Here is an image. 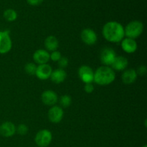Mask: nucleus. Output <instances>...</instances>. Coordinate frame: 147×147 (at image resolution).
I'll list each match as a JSON object with an SVG mask.
<instances>
[{
	"label": "nucleus",
	"mask_w": 147,
	"mask_h": 147,
	"mask_svg": "<svg viewBox=\"0 0 147 147\" xmlns=\"http://www.w3.org/2000/svg\"><path fill=\"white\" fill-rule=\"evenodd\" d=\"M33 60L38 65L47 64L50 60V53L42 49L37 50L33 54Z\"/></svg>",
	"instance_id": "11"
},
{
	"label": "nucleus",
	"mask_w": 147,
	"mask_h": 147,
	"mask_svg": "<svg viewBox=\"0 0 147 147\" xmlns=\"http://www.w3.org/2000/svg\"><path fill=\"white\" fill-rule=\"evenodd\" d=\"M64 115L63 109L57 106H53L48 111V119L55 123H59L62 121Z\"/></svg>",
	"instance_id": "8"
},
{
	"label": "nucleus",
	"mask_w": 147,
	"mask_h": 147,
	"mask_svg": "<svg viewBox=\"0 0 147 147\" xmlns=\"http://www.w3.org/2000/svg\"><path fill=\"white\" fill-rule=\"evenodd\" d=\"M103 35L107 41L111 42H119L124 38V28L117 22H109L103 26Z\"/></svg>",
	"instance_id": "1"
},
{
	"label": "nucleus",
	"mask_w": 147,
	"mask_h": 147,
	"mask_svg": "<svg viewBox=\"0 0 147 147\" xmlns=\"http://www.w3.org/2000/svg\"><path fill=\"white\" fill-rule=\"evenodd\" d=\"M78 76L83 83H92L94 79V72L89 66L82 65L78 70Z\"/></svg>",
	"instance_id": "7"
},
{
	"label": "nucleus",
	"mask_w": 147,
	"mask_h": 147,
	"mask_svg": "<svg viewBox=\"0 0 147 147\" xmlns=\"http://www.w3.org/2000/svg\"><path fill=\"white\" fill-rule=\"evenodd\" d=\"M27 3L32 6H37L41 4L43 0H27Z\"/></svg>",
	"instance_id": "27"
},
{
	"label": "nucleus",
	"mask_w": 147,
	"mask_h": 147,
	"mask_svg": "<svg viewBox=\"0 0 147 147\" xmlns=\"http://www.w3.org/2000/svg\"><path fill=\"white\" fill-rule=\"evenodd\" d=\"M24 70L26 73L30 76H34L36 73V70H37V66L32 63H29L25 65L24 66Z\"/></svg>",
	"instance_id": "21"
},
{
	"label": "nucleus",
	"mask_w": 147,
	"mask_h": 147,
	"mask_svg": "<svg viewBox=\"0 0 147 147\" xmlns=\"http://www.w3.org/2000/svg\"><path fill=\"white\" fill-rule=\"evenodd\" d=\"M61 57V53H60V52L57 51V50L52 52L51 54L50 55V59H51V60L54 62L58 61Z\"/></svg>",
	"instance_id": "24"
},
{
	"label": "nucleus",
	"mask_w": 147,
	"mask_h": 147,
	"mask_svg": "<svg viewBox=\"0 0 147 147\" xmlns=\"http://www.w3.org/2000/svg\"><path fill=\"white\" fill-rule=\"evenodd\" d=\"M59 102H60V104L61 105L62 107L67 108L71 104L72 99L70 96H68V95H64V96H61Z\"/></svg>",
	"instance_id": "20"
},
{
	"label": "nucleus",
	"mask_w": 147,
	"mask_h": 147,
	"mask_svg": "<svg viewBox=\"0 0 147 147\" xmlns=\"http://www.w3.org/2000/svg\"><path fill=\"white\" fill-rule=\"evenodd\" d=\"M147 70H146V67L144 65H142L140 67H139V68L137 69L136 70V73L137 75H139V76H144L145 74L146 73Z\"/></svg>",
	"instance_id": "26"
},
{
	"label": "nucleus",
	"mask_w": 147,
	"mask_h": 147,
	"mask_svg": "<svg viewBox=\"0 0 147 147\" xmlns=\"http://www.w3.org/2000/svg\"><path fill=\"white\" fill-rule=\"evenodd\" d=\"M53 72L51 66L48 64H42L39 65L37 67L35 76L40 80H47L50 78L51 73Z\"/></svg>",
	"instance_id": "10"
},
{
	"label": "nucleus",
	"mask_w": 147,
	"mask_h": 147,
	"mask_svg": "<svg viewBox=\"0 0 147 147\" xmlns=\"http://www.w3.org/2000/svg\"><path fill=\"white\" fill-rule=\"evenodd\" d=\"M84 90L87 93H91L94 90V86L92 83H86L84 86Z\"/></svg>",
	"instance_id": "25"
},
{
	"label": "nucleus",
	"mask_w": 147,
	"mask_h": 147,
	"mask_svg": "<svg viewBox=\"0 0 147 147\" xmlns=\"http://www.w3.org/2000/svg\"><path fill=\"white\" fill-rule=\"evenodd\" d=\"M53 139L52 133L47 129H42L37 132L34 141L39 147H47L50 144Z\"/></svg>",
	"instance_id": "4"
},
{
	"label": "nucleus",
	"mask_w": 147,
	"mask_h": 147,
	"mask_svg": "<svg viewBox=\"0 0 147 147\" xmlns=\"http://www.w3.org/2000/svg\"><path fill=\"white\" fill-rule=\"evenodd\" d=\"M144 30V24L142 22L132 21L126 26L124 29V34L128 38L134 39L138 37L142 34Z\"/></svg>",
	"instance_id": "3"
},
{
	"label": "nucleus",
	"mask_w": 147,
	"mask_h": 147,
	"mask_svg": "<svg viewBox=\"0 0 147 147\" xmlns=\"http://www.w3.org/2000/svg\"><path fill=\"white\" fill-rule=\"evenodd\" d=\"M16 131L20 135H25L28 132V127L25 124H20L16 129Z\"/></svg>",
	"instance_id": "22"
},
{
	"label": "nucleus",
	"mask_w": 147,
	"mask_h": 147,
	"mask_svg": "<svg viewBox=\"0 0 147 147\" xmlns=\"http://www.w3.org/2000/svg\"><path fill=\"white\" fill-rule=\"evenodd\" d=\"M129 62L126 57L123 56H119L115 58L114 61L113 62L111 66V68L113 70H118V71H121V70H126V67H128Z\"/></svg>",
	"instance_id": "15"
},
{
	"label": "nucleus",
	"mask_w": 147,
	"mask_h": 147,
	"mask_svg": "<svg viewBox=\"0 0 147 147\" xmlns=\"http://www.w3.org/2000/svg\"><path fill=\"white\" fill-rule=\"evenodd\" d=\"M100 61L105 66L111 65L116 57L114 50L111 47H104L100 52Z\"/></svg>",
	"instance_id": "6"
},
{
	"label": "nucleus",
	"mask_w": 147,
	"mask_h": 147,
	"mask_svg": "<svg viewBox=\"0 0 147 147\" xmlns=\"http://www.w3.org/2000/svg\"><path fill=\"white\" fill-rule=\"evenodd\" d=\"M42 101L47 106H54L58 100L57 94L53 90H47L43 92L41 96Z\"/></svg>",
	"instance_id": "12"
},
{
	"label": "nucleus",
	"mask_w": 147,
	"mask_h": 147,
	"mask_svg": "<svg viewBox=\"0 0 147 147\" xmlns=\"http://www.w3.org/2000/svg\"><path fill=\"white\" fill-rule=\"evenodd\" d=\"M12 47L9 32L0 31V54H6L11 50Z\"/></svg>",
	"instance_id": "5"
},
{
	"label": "nucleus",
	"mask_w": 147,
	"mask_h": 147,
	"mask_svg": "<svg viewBox=\"0 0 147 147\" xmlns=\"http://www.w3.org/2000/svg\"><path fill=\"white\" fill-rule=\"evenodd\" d=\"M121 47L126 53H134L137 50V43L134 39L126 37L121 40Z\"/></svg>",
	"instance_id": "14"
},
{
	"label": "nucleus",
	"mask_w": 147,
	"mask_h": 147,
	"mask_svg": "<svg viewBox=\"0 0 147 147\" xmlns=\"http://www.w3.org/2000/svg\"><path fill=\"white\" fill-rule=\"evenodd\" d=\"M137 76L136 71L134 69H128V70H125L122 74V81L126 85L131 84L136 81Z\"/></svg>",
	"instance_id": "16"
},
{
	"label": "nucleus",
	"mask_w": 147,
	"mask_h": 147,
	"mask_svg": "<svg viewBox=\"0 0 147 147\" xmlns=\"http://www.w3.org/2000/svg\"><path fill=\"white\" fill-rule=\"evenodd\" d=\"M82 40L88 45H93L97 41V34L91 29H85L80 34Z\"/></svg>",
	"instance_id": "9"
},
{
	"label": "nucleus",
	"mask_w": 147,
	"mask_h": 147,
	"mask_svg": "<svg viewBox=\"0 0 147 147\" xmlns=\"http://www.w3.org/2000/svg\"><path fill=\"white\" fill-rule=\"evenodd\" d=\"M143 147H147V146H146V145H144V146Z\"/></svg>",
	"instance_id": "28"
},
{
	"label": "nucleus",
	"mask_w": 147,
	"mask_h": 147,
	"mask_svg": "<svg viewBox=\"0 0 147 147\" xmlns=\"http://www.w3.org/2000/svg\"><path fill=\"white\" fill-rule=\"evenodd\" d=\"M4 19L8 22H14V20H17V11L12 9H6L4 11Z\"/></svg>",
	"instance_id": "19"
},
{
	"label": "nucleus",
	"mask_w": 147,
	"mask_h": 147,
	"mask_svg": "<svg viewBox=\"0 0 147 147\" xmlns=\"http://www.w3.org/2000/svg\"><path fill=\"white\" fill-rule=\"evenodd\" d=\"M57 63H58V66L60 69H64L68 65V60H67V57H61L60 60L57 61Z\"/></svg>",
	"instance_id": "23"
},
{
	"label": "nucleus",
	"mask_w": 147,
	"mask_h": 147,
	"mask_svg": "<svg viewBox=\"0 0 147 147\" xmlns=\"http://www.w3.org/2000/svg\"><path fill=\"white\" fill-rule=\"evenodd\" d=\"M66 77H67L66 72L63 69L59 68L52 72L50 79H51L53 83H56V84H59V83H63L65 80Z\"/></svg>",
	"instance_id": "17"
},
{
	"label": "nucleus",
	"mask_w": 147,
	"mask_h": 147,
	"mask_svg": "<svg viewBox=\"0 0 147 147\" xmlns=\"http://www.w3.org/2000/svg\"><path fill=\"white\" fill-rule=\"evenodd\" d=\"M116 78V74L113 69L109 66L99 67L94 73L93 81L100 86H107L113 83Z\"/></svg>",
	"instance_id": "2"
},
{
	"label": "nucleus",
	"mask_w": 147,
	"mask_h": 147,
	"mask_svg": "<svg viewBox=\"0 0 147 147\" xmlns=\"http://www.w3.org/2000/svg\"><path fill=\"white\" fill-rule=\"evenodd\" d=\"M45 46L47 51H55L59 46L58 40L55 36H49L45 40Z\"/></svg>",
	"instance_id": "18"
},
{
	"label": "nucleus",
	"mask_w": 147,
	"mask_h": 147,
	"mask_svg": "<svg viewBox=\"0 0 147 147\" xmlns=\"http://www.w3.org/2000/svg\"><path fill=\"white\" fill-rule=\"evenodd\" d=\"M15 132L16 127L11 122L6 121L0 125V134L4 137H11Z\"/></svg>",
	"instance_id": "13"
}]
</instances>
